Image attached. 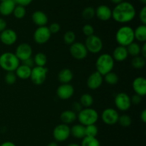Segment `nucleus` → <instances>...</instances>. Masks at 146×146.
<instances>
[{
    "mask_svg": "<svg viewBox=\"0 0 146 146\" xmlns=\"http://www.w3.org/2000/svg\"><path fill=\"white\" fill-rule=\"evenodd\" d=\"M135 16V9L128 1H122L116 4L112 11V17L119 23H127L132 21Z\"/></svg>",
    "mask_w": 146,
    "mask_h": 146,
    "instance_id": "obj_1",
    "label": "nucleus"
},
{
    "mask_svg": "<svg viewBox=\"0 0 146 146\" xmlns=\"http://www.w3.org/2000/svg\"><path fill=\"white\" fill-rule=\"evenodd\" d=\"M114 67V60L109 54H102L96 62V67L98 72L102 76L112 71Z\"/></svg>",
    "mask_w": 146,
    "mask_h": 146,
    "instance_id": "obj_2",
    "label": "nucleus"
},
{
    "mask_svg": "<svg viewBox=\"0 0 146 146\" xmlns=\"http://www.w3.org/2000/svg\"><path fill=\"white\" fill-rule=\"evenodd\" d=\"M19 61L14 53L4 52L0 55V67L7 72H14L19 66Z\"/></svg>",
    "mask_w": 146,
    "mask_h": 146,
    "instance_id": "obj_3",
    "label": "nucleus"
},
{
    "mask_svg": "<svg viewBox=\"0 0 146 146\" xmlns=\"http://www.w3.org/2000/svg\"><path fill=\"white\" fill-rule=\"evenodd\" d=\"M115 40L121 46L127 47L135 40L134 30L128 26L121 27L117 31L115 34Z\"/></svg>",
    "mask_w": 146,
    "mask_h": 146,
    "instance_id": "obj_4",
    "label": "nucleus"
},
{
    "mask_svg": "<svg viewBox=\"0 0 146 146\" xmlns=\"http://www.w3.org/2000/svg\"><path fill=\"white\" fill-rule=\"evenodd\" d=\"M78 121L80 124L84 126L94 125L97 122L98 119V114L96 110L90 107H86L78 112Z\"/></svg>",
    "mask_w": 146,
    "mask_h": 146,
    "instance_id": "obj_5",
    "label": "nucleus"
},
{
    "mask_svg": "<svg viewBox=\"0 0 146 146\" xmlns=\"http://www.w3.org/2000/svg\"><path fill=\"white\" fill-rule=\"evenodd\" d=\"M48 69L44 67H36L31 69L30 79L31 82L36 85H41L45 82L46 79Z\"/></svg>",
    "mask_w": 146,
    "mask_h": 146,
    "instance_id": "obj_6",
    "label": "nucleus"
},
{
    "mask_svg": "<svg viewBox=\"0 0 146 146\" xmlns=\"http://www.w3.org/2000/svg\"><path fill=\"white\" fill-rule=\"evenodd\" d=\"M85 46L88 52L94 54L100 52L103 48V42L101 39L96 35H93L87 37L86 40Z\"/></svg>",
    "mask_w": 146,
    "mask_h": 146,
    "instance_id": "obj_7",
    "label": "nucleus"
},
{
    "mask_svg": "<svg viewBox=\"0 0 146 146\" xmlns=\"http://www.w3.org/2000/svg\"><path fill=\"white\" fill-rule=\"evenodd\" d=\"M71 135V130L68 125L62 124L58 125L54 127L53 130V136L55 140L58 142H64Z\"/></svg>",
    "mask_w": 146,
    "mask_h": 146,
    "instance_id": "obj_8",
    "label": "nucleus"
},
{
    "mask_svg": "<svg viewBox=\"0 0 146 146\" xmlns=\"http://www.w3.org/2000/svg\"><path fill=\"white\" fill-rule=\"evenodd\" d=\"M70 53L74 58L76 60H83L88 54V50L85 44L81 42H74L70 47Z\"/></svg>",
    "mask_w": 146,
    "mask_h": 146,
    "instance_id": "obj_9",
    "label": "nucleus"
},
{
    "mask_svg": "<svg viewBox=\"0 0 146 146\" xmlns=\"http://www.w3.org/2000/svg\"><path fill=\"white\" fill-rule=\"evenodd\" d=\"M51 35V34L48 29V27H46V26L38 27L34 31V41L38 44H45L49 40Z\"/></svg>",
    "mask_w": 146,
    "mask_h": 146,
    "instance_id": "obj_10",
    "label": "nucleus"
},
{
    "mask_svg": "<svg viewBox=\"0 0 146 146\" xmlns=\"http://www.w3.org/2000/svg\"><path fill=\"white\" fill-rule=\"evenodd\" d=\"M115 105L121 111H126L131 107V97L125 92H120L115 97Z\"/></svg>",
    "mask_w": 146,
    "mask_h": 146,
    "instance_id": "obj_11",
    "label": "nucleus"
},
{
    "mask_svg": "<svg viewBox=\"0 0 146 146\" xmlns=\"http://www.w3.org/2000/svg\"><path fill=\"white\" fill-rule=\"evenodd\" d=\"M101 117L105 124L108 125H113L118 123L119 115L115 109L107 108L104 110L101 115Z\"/></svg>",
    "mask_w": 146,
    "mask_h": 146,
    "instance_id": "obj_12",
    "label": "nucleus"
},
{
    "mask_svg": "<svg viewBox=\"0 0 146 146\" xmlns=\"http://www.w3.org/2000/svg\"><path fill=\"white\" fill-rule=\"evenodd\" d=\"M17 33L11 29H5L0 33V40L5 45H12L17 42Z\"/></svg>",
    "mask_w": 146,
    "mask_h": 146,
    "instance_id": "obj_13",
    "label": "nucleus"
},
{
    "mask_svg": "<svg viewBox=\"0 0 146 146\" xmlns=\"http://www.w3.org/2000/svg\"><path fill=\"white\" fill-rule=\"evenodd\" d=\"M16 56L21 61L30 58L32 55V48L27 43H21L16 50Z\"/></svg>",
    "mask_w": 146,
    "mask_h": 146,
    "instance_id": "obj_14",
    "label": "nucleus"
},
{
    "mask_svg": "<svg viewBox=\"0 0 146 146\" xmlns=\"http://www.w3.org/2000/svg\"><path fill=\"white\" fill-rule=\"evenodd\" d=\"M74 93V88L69 83L62 84L57 88L56 94L61 100H68L71 98Z\"/></svg>",
    "mask_w": 146,
    "mask_h": 146,
    "instance_id": "obj_15",
    "label": "nucleus"
},
{
    "mask_svg": "<svg viewBox=\"0 0 146 146\" xmlns=\"http://www.w3.org/2000/svg\"><path fill=\"white\" fill-rule=\"evenodd\" d=\"M133 89L135 94L143 97L146 94V80L143 77H138L133 80L132 84Z\"/></svg>",
    "mask_w": 146,
    "mask_h": 146,
    "instance_id": "obj_16",
    "label": "nucleus"
},
{
    "mask_svg": "<svg viewBox=\"0 0 146 146\" xmlns=\"http://www.w3.org/2000/svg\"><path fill=\"white\" fill-rule=\"evenodd\" d=\"M103 76L97 71L90 74L87 80V86L91 90H96L101 87L103 82Z\"/></svg>",
    "mask_w": 146,
    "mask_h": 146,
    "instance_id": "obj_17",
    "label": "nucleus"
},
{
    "mask_svg": "<svg viewBox=\"0 0 146 146\" xmlns=\"http://www.w3.org/2000/svg\"><path fill=\"white\" fill-rule=\"evenodd\" d=\"M96 17L101 21H108L112 17V11L106 5H100L95 10Z\"/></svg>",
    "mask_w": 146,
    "mask_h": 146,
    "instance_id": "obj_18",
    "label": "nucleus"
},
{
    "mask_svg": "<svg viewBox=\"0 0 146 146\" xmlns=\"http://www.w3.org/2000/svg\"><path fill=\"white\" fill-rule=\"evenodd\" d=\"M16 3L11 0H3L0 3V14L3 16H9L12 14Z\"/></svg>",
    "mask_w": 146,
    "mask_h": 146,
    "instance_id": "obj_19",
    "label": "nucleus"
},
{
    "mask_svg": "<svg viewBox=\"0 0 146 146\" xmlns=\"http://www.w3.org/2000/svg\"><path fill=\"white\" fill-rule=\"evenodd\" d=\"M31 19L34 24L38 27L46 26V24L48 22V17L46 14L41 11H34L31 16Z\"/></svg>",
    "mask_w": 146,
    "mask_h": 146,
    "instance_id": "obj_20",
    "label": "nucleus"
},
{
    "mask_svg": "<svg viewBox=\"0 0 146 146\" xmlns=\"http://www.w3.org/2000/svg\"><path fill=\"white\" fill-rule=\"evenodd\" d=\"M128 56V53L127 51L126 47L119 45L114 50L112 57L113 60H116V61L123 62L126 60Z\"/></svg>",
    "mask_w": 146,
    "mask_h": 146,
    "instance_id": "obj_21",
    "label": "nucleus"
},
{
    "mask_svg": "<svg viewBox=\"0 0 146 146\" xmlns=\"http://www.w3.org/2000/svg\"><path fill=\"white\" fill-rule=\"evenodd\" d=\"M31 69L32 68H30L24 64H21V65L19 64V66L15 70V74L21 80H27V79L30 78Z\"/></svg>",
    "mask_w": 146,
    "mask_h": 146,
    "instance_id": "obj_22",
    "label": "nucleus"
},
{
    "mask_svg": "<svg viewBox=\"0 0 146 146\" xmlns=\"http://www.w3.org/2000/svg\"><path fill=\"white\" fill-rule=\"evenodd\" d=\"M73 77H74V74H73L72 71L68 68L61 70L58 74V80L62 84L69 83L73 80Z\"/></svg>",
    "mask_w": 146,
    "mask_h": 146,
    "instance_id": "obj_23",
    "label": "nucleus"
},
{
    "mask_svg": "<svg viewBox=\"0 0 146 146\" xmlns=\"http://www.w3.org/2000/svg\"><path fill=\"white\" fill-rule=\"evenodd\" d=\"M60 118L64 124H70L75 121L77 118V115L74 110H65L61 114Z\"/></svg>",
    "mask_w": 146,
    "mask_h": 146,
    "instance_id": "obj_24",
    "label": "nucleus"
},
{
    "mask_svg": "<svg viewBox=\"0 0 146 146\" xmlns=\"http://www.w3.org/2000/svg\"><path fill=\"white\" fill-rule=\"evenodd\" d=\"M70 130L71 134L76 138L83 139L85 137V126L83 125H74L71 128H70Z\"/></svg>",
    "mask_w": 146,
    "mask_h": 146,
    "instance_id": "obj_25",
    "label": "nucleus"
},
{
    "mask_svg": "<svg viewBox=\"0 0 146 146\" xmlns=\"http://www.w3.org/2000/svg\"><path fill=\"white\" fill-rule=\"evenodd\" d=\"M134 37L138 41L145 42L146 41V25L142 24L138 26L134 31Z\"/></svg>",
    "mask_w": 146,
    "mask_h": 146,
    "instance_id": "obj_26",
    "label": "nucleus"
},
{
    "mask_svg": "<svg viewBox=\"0 0 146 146\" xmlns=\"http://www.w3.org/2000/svg\"><path fill=\"white\" fill-rule=\"evenodd\" d=\"M126 49L128 54L133 56V57H136L141 54V47L138 43H135L134 42L127 46Z\"/></svg>",
    "mask_w": 146,
    "mask_h": 146,
    "instance_id": "obj_27",
    "label": "nucleus"
},
{
    "mask_svg": "<svg viewBox=\"0 0 146 146\" xmlns=\"http://www.w3.org/2000/svg\"><path fill=\"white\" fill-rule=\"evenodd\" d=\"M81 146H101V144L96 137L85 136L81 141Z\"/></svg>",
    "mask_w": 146,
    "mask_h": 146,
    "instance_id": "obj_28",
    "label": "nucleus"
},
{
    "mask_svg": "<svg viewBox=\"0 0 146 146\" xmlns=\"http://www.w3.org/2000/svg\"><path fill=\"white\" fill-rule=\"evenodd\" d=\"M133 67L135 69H142L145 65V58H144L142 56H136L133 57V59L131 62Z\"/></svg>",
    "mask_w": 146,
    "mask_h": 146,
    "instance_id": "obj_29",
    "label": "nucleus"
},
{
    "mask_svg": "<svg viewBox=\"0 0 146 146\" xmlns=\"http://www.w3.org/2000/svg\"><path fill=\"white\" fill-rule=\"evenodd\" d=\"M80 103L81 104L82 107H90L94 103V98L90 94H84L81 95L80 98Z\"/></svg>",
    "mask_w": 146,
    "mask_h": 146,
    "instance_id": "obj_30",
    "label": "nucleus"
},
{
    "mask_svg": "<svg viewBox=\"0 0 146 146\" xmlns=\"http://www.w3.org/2000/svg\"><path fill=\"white\" fill-rule=\"evenodd\" d=\"M34 64L38 67H44L46 64L47 58L46 56L44 53H37L34 58Z\"/></svg>",
    "mask_w": 146,
    "mask_h": 146,
    "instance_id": "obj_31",
    "label": "nucleus"
},
{
    "mask_svg": "<svg viewBox=\"0 0 146 146\" xmlns=\"http://www.w3.org/2000/svg\"><path fill=\"white\" fill-rule=\"evenodd\" d=\"M104 80H105V81L108 84L114 85V84L118 83L119 78H118V76L117 75L115 72H113L111 71L104 75Z\"/></svg>",
    "mask_w": 146,
    "mask_h": 146,
    "instance_id": "obj_32",
    "label": "nucleus"
},
{
    "mask_svg": "<svg viewBox=\"0 0 146 146\" xmlns=\"http://www.w3.org/2000/svg\"><path fill=\"white\" fill-rule=\"evenodd\" d=\"M98 127L95 125V124L85 126V136L96 137V135H98Z\"/></svg>",
    "mask_w": 146,
    "mask_h": 146,
    "instance_id": "obj_33",
    "label": "nucleus"
},
{
    "mask_svg": "<svg viewBox=\"0 0 146 146\" xmlns=\"http://www.w3.org/2000/svg\"><path fill=\"white\" fill-rule=\"evenodd\" d=\"M95 9L93 7H88L84 9L82 11V17L85 19H91L95 16Z\"/></svg>",
    "mask_w": 146,
    "mask_h": 146,
    "instance_id": "obj_34",
    "label": "nucleus"
},
{
    "mask_svg": "<svg viewBox=\"0 0 146 146\" xmlns=\"http://www.w3.org/2000/svg\"><path fill=\"white\" fill-rule=\"evenodd\" d=\"M76 35L75 33L72 31H68L64 34V41L66 44L71 45L73 43L75 42Z\"/></svg>",
    "mask_w": 146,
    "mask_h": 146,
    "instance_id": "obj_35",
    "label": "nucleus"
},
{
    "mask_svg": "<svg viewBox=\"0 0 146 146\" xmlns=\"http://www.w3.org/2000/svg\"><path fill=\"white\" fill-rule=\"evenodd\" d=\"M13 14L17 19H22L24 18L26 14V9L24 7L18 5L15 7L14 11H13Z\"/></svg>",
    "mask_w": 146,
    "mask_h": 146,
    "instance_id": "obj_36",
    "label": "nucleus"
},
{
    "mask_svg": "<svg viewBox=\"0 0 146 146\" xmlns=\"http://www.w3.org/2000/svg\"><path fill=\"white\" fill-rule=\"evenodd\" d=\"M118 123L123 127H129L131 125L132 123V120H131V117L129 115H123L119 116V118H118Z\"/></svg>",
    "mask_w": 146,
    "mask_h": 146,
    "instance_id": "obj_37",
    "label": "nucleus"
},
{
    "mask_svg": "<svg viewBox=\"0 0 146 146\" xmlns=\"http://www.w3.org/2000/svg\"><path fill=\"white\" fill-rule=\"evenodd\" d=\"M17 77L14 72H7V73L5 75V77H4V80H5L6 83L7 84L11 85V84H14L16 82Z\"/></svg>",
    "mask_w": 146,
    "mask_h": 146,
    "instance_id": "obj_38",
    "label": "nucleus"
},
{
    "mask_svg": "<svg viewBox=\"0 0 146 146\" xmlns=\"http://www.w3.org/2000/svg\"><path fill=\"white\" fill-rule=\"evenodd\" d=\"M83 32L87 37H89L94 34V29L92 25L91 24H86L83 27Z\"/></svg>",
    "mask_w": 146,
    "mask_h": 146,
    "instance_id": "obj_39",
    "label": "nucleus"
},
{
    "mask_svg": "<svg viewBox=\"0 0 146 146\" xmlns=\"http://www.w3.org/2000/svg\"><path fill=\"white\" fill-rule=\"evenodd\" d=\"M60 29H61V27L58 23H52L48 27L51 34H56L60 31Z\"/></svg>",
    "mask_w": 146,
    "mask_h": 146,
    "instance_id": "obj_40",
    "label": "nucleus"
},
{
    "mask_svg": "<svg viewBox=\"0 0 146 146\" xmlns=\"http://www.w3.org/2000/svg\"><path fill=\"white\" fill-rule=\"evenodd\" d=\"M139 18L140 19H141V21L142 22V24L146 25V7L145 6H144V7L141 9L139 14Z\"/></svg>",
    "mask_w": 146,
    "mask_h": 146,
    "instance_id": "obj_41",
    "label": "nucleus"
},
{
    "mask_svg": "<svg viewBox=\"0 0 146 146\" xmlns=\"http://www.w3.org/2000/svg\"><path fill=\"white\" fill-rule=\"evenodd\" d=\"M21 62H22V64L27 66V67H30V68H32L33 66H34V60H32L31 57H30V58L27 59V60H23V61H21Z\"/></svg>",
    "mask_w": 146,
    "mask_h": 146,
    "instance_id": "obj_42",
    "label": "nucleus"
},
{
    "mask_svg": "<svg viewBox=\"0 0 146 146\" xmlns=\"http://www.w3.org/2000/svg\"><path fill=\"white\" fill-rule=\"evenodd\" d=\"M32 1L33 0H16L15 3L20 6H22V7H26L31 4Z\"/></svg>",
    "mask_w": 146,
    "mask_h": 146,
    "instance_id": "obj_43",
    "label": "nucleus"
},
{
    "mask_svg": "<svg viewBox=\"0 0 146 146\" xmlns=\"http://www.w3.org/2000/svg\"><path fill=\"white\" fill-rule=\"evenodd\" d=\"M131 103L133 102V104H139L141 101V97L137 94H134V95H133L132 98H131Z\"/></svg>",
    "mask_w": 146,
    "mask_h": 146,
    "instance_id": "obj_44",
    "label": "nucleus"
},
{
    "mask_svg": "<svg viewBox=\"0 0 146 146\" xmlns=\"http://www.w3.org/2000/svg\"><path fill=\"white\" fill-rule=\"evenodd\" d=\"M7 27V22L4 19L0 17V33L2 31H4Z\"/></svg>",
    "mask_w": 146,
    "mask_h": 146,
    "instance_id": "obj_45",
    "label": "nucleus"
},
{
    "mask_svg": "<svg viewBox=\"0 0 146 146\" xmlns=\"http://www.w3.org/2000/svg\"><path fill=\"white\" fill-rule=\"evenodd\" d=\"M73 107H74V110L75 111H81L82 110V105H81V103H78V102H75L74 104H73ZM74 111V112H75Z\"/></svg>",
    "mask_w": 146,
    "mask_h": 146,
    "instance_id": "obj_46",
    "label": "nucleus"
},
{
    "mask_svg": "<svg viewBox=\"0 0 146 146\" xmlns=\"http://www.w3.org/2000/svg\"><path fill=\"white\" fill-rule=\"evenodd\" d=\"M141 54H142V57H143L144 58L146 57V44L144 43L142 47H141Z\"/></svg>",
    "mask_w": 146,
    "mask_h": 146,
    "instance_id": "obj_47",
    "label": "nucleus"
},
{
    "mask_svg": "<svg viewBox=\"0 0 146 146\" xmlns=\"http://www.w3.org/2000/svg\"><path fill=\"white\" fill-rule=\"evenodd\" d=\"M141 120L144 123H146V110H143L142 113H141Z\"/></svg>",
    "mask_w": 146,
    "mask_h": 146,
    "instance_id": "obj_48",
    "label": "nucleus"
},
{
    "mask_svg": "<svg viewBox=\"0 0 146 146\" xmlns=\"http://www.w3.org/2000/svg\"><path fill=\"white\" fill-rule=\"evenodd\" d=\"M0 146H16V145L14 144V143H12V142L6 141L4 142L3 143H1V144L0 145Z\"/></svg>",
    "mask_w": 146,
    "mask_h": 146,
    "instance_id": "obj_49",
    "label": "nucleus"
},
{
    "mask_svg": "<svg viewBox=\"0 0 146 146\" xmlns=\"http://www.w3.org/2000/svg\"><path fill=\"white\" fill-rule=\"evenodd\" d=\"M46 146H58V144L56 142H51Z\"/></svg>",
    "mask_w": 146,
    "mask_h": 146,
    "instance_id": "obj_50",
    "label": "nucleus"
},
{
    "mask_svg": "<svg viewBox=\"0 0 146 146\" xmlns=\"http://www.w3.org/2000/svg\"><path fill=\"white\" fill-rule=\"evenodd\" d=\"M111 1H112L113 3H114V4H119V3L122 2V1H123V0H111Z\"/></svg>",
    "mask_w": 146,
    "mask_h": 146,
    "instance_id": "obj_51",
    "label": "nucleus"
},
{
    "mask_svg": "<svg viewBox=\"0 0 146 146\" xmlns=\"http://www.w3.org/2000/svg\"><path fill=\"white\" fill-rule=\"evenodd\" d=\"M67 146H81V145H79L77 144V143H70V144H68Z\"/></svg>",
    "mask_w": 146,
    "mask_h": 146,
    "instance_id": "obj_52",
    "label": "nucleus"
},
{
    "mask_svg": "<svg viewBox=\"0 0 146 146\" xmlns=\"http://www.w3.org/2000/svg\"><path fill=\"white\" fill-rule=\"evenodd\" d=\"M140 1H141L143 4H146V0H140Z\"/></svg>",
    "mask_w": 146,
    "mask_h": 146,
    "instance_id": "obj_53",
    "label": "nucleus"
},
{
    "mask_svg": "<svg viewBox=\"0 0 146 146\" xmlns=\"http://www.w3.org/2000/svg\"><path fill=\"white\" fill-rule=\"evenodd\" d=\"M27 146H30V145H27Z\"/></svg>",
    "mask_w": 146,
    "mask_h": 146,
    "instance_id": "obj_54",
    "label": "nucleus"
}]
</instances>
